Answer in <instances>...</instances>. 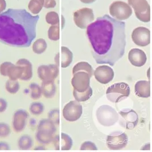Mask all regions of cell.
I'll return each mask as SVG.
<instances>
[{
	"label": "cell",
	"mask_w": 152,
	"mask_h": 152,
	"mask_svg": "<svg viewBox=\"0 0 152 152\" xmlns=\"http://www.w3.org/2000/svg\"><path fill=\"white\" fill-rule=\"evenodd\" d=\"M87 35L97 64L113 66L124 55L126 45L124 22L105 14L90 23Z\"/></svg>",
	"instance_id": "cell-1"
},
{
	"label": "cell",
	"mask_w": 152,
	"mask_h": 152,
	"mask_svg": "<svg viewBox=\"0 0 152 152\" xmlns=\"http://www.w3.org/2000/svg\"><path fill=\"white\" fill-rule=\"evenodd\" d=\"M39 15L25 9H10L0 14V42L17 48H28L36 37Z\"/></svg>",
	"instance_id": "cell-2"
},
{
	"label": "cell",
	"mask_w": 152,
	"mask_h": 152,
	"mask_svg": "<svg viewBox=\"0 0 152 152\" xmlns=\"http://www.w3.org/2000/svg\"><path fill=\"white\" fill-rule=\"evenodd\" d=\"M56 132V125L48 118H43L38 125L35 138L41 144L48 145L53 142Z\"/></svg>",
	"instance_id": "cell-3"
},
{
	"label": "cell",
	"mask_w": 152,
	"mask_h": 152,
	"mask_svg": "<svg viewBox=\"0 0 152 152\" xmlns=\"http://www.w3.org/2000/svg\"><path fill=\"white\" fill-rule=\"evenodd\" d=\"M129 86L124 82L116 83L110 86L106 91L107 99L113 103H118L129 96Z\"/></svg>",
	"instance_id": "cell-4"
},
{
	"label": "cell",
	"mask_w": 152,
	"mask_h": 152,
	"mask_svg": "<svg viewBox=\"0 0 152 152\" xmlns=\"http://www.w3.org/2000/svg\"><path fill=\"white\" fill-rule=\"evenodd\" d=\"M96 115L99 123L104 126H111L118 121V113L109 105L100 106L97 109Z\"/></svg>",
	"instance_id": "cell-5"
},
{
	"label": "cell",
	"mask_w": 152,
	"mask_h": 152,
	"mask_svg": "<svg viewBox=\"0 0 152 152\" xmlns=\"http://www.w3.org/2000/svg\"><path fill=\"white\" fill-rule=\"evenodd\" d=\"M109 11L113 18L119 21L128 20L132 14L131 6L121 1L113 2L110 6Z\"/></svg>",
	"instance_id": "cell-6"
},
{
	"label": "cell",
	"mask_w": 152,
	"mask_h": 152,
	"mask_svg": "<svg viewBox=\"0 0 152 152\" xmlns=\"http://www.w3.org/2000/svg\"><path fill=\"white\" fill-rule=\"evenodd\" d=\"M128 4L134 10L135 15L140 21H151V7L146 0H128Z\"/></svg>",
	"instance_id": "cell-7"
},
{
	"label": "cell",
	"mask_w": 152,
	"mask_h": 152,
	"mask_svg": "<svg viewBox=\"0 0 152 152\" xmlns=\"http://www.w3.org/2000/svg\"><path fill=\"white\" fill-rule=\"evenodd\" d=\"M128 137L126 133L121 131L113 132L110 133L106 139L108 148L112 151L123 149L127 145Z\"/></svg>",
	"instance_id": "cell-8"
},
{
	"label": "cell",
	"mask_w": 152,
	"mask_h": 152,
	"mask_svg": "<svg viewBox=\"0 0 152 152\" xmlns=\"http://www.w3.org/2000/svg\"><path fill=\"white\" fill-rule=\"evenodd\" d=\"M74 21L78 28L82 29L87 28L95 19L92 9L84 7L76 11L73 15Z\"/></svg>",
	"instance_id": "cell-9"
},
{
	"label": "cell",
	"mask_w": 152,
	"mask_h": 152,
	"mask_svg": "<svg viewBox=\"0 0 152 152\" xmlns=\"http://www.w3.org/2000/svg\"><path fill=\"white\" fill-rule=\"evenodd\" d=\"M119 124L125 129L132 130L138 123V116L137 112L132 109H125L118 112Z\"/></svg>",
	"instance_id": "cell-10"
},
{
	"label": "cell",
	"mask_w": 152,
	"mask_h": 152,
	"mask_svg": "<svg viewBox=\"0 0 152 152\" xmlns=\"http://www.w3.org/2000/svg\"><path fill=\"white\" fill-rule=\"evenodd\" d=\"M83 113V107L80 102L76 100L70 101L63 110V116L68 121L74 122L79 120Z\"/></svg>",
	"instance_id": "cell-11"
},
{
	"label": "cell",
	"mask_w": 152,
	"mask_h": 152,
	"mask_svg": "<svg viewBox=\"0 0 152 152\" xmlns=\"http://www.w3.org/2000/svg\"><path fill=\"white\" fill-rule=\"evenodd\" d=\"M0 74L2 76H7L9 79L17 80L23 75V68L20 65L5 62L0 65Z\"/></svg>",
	"instance_id": "cell-12"
},
{
	"label": "cell",
	"mask_w": 152,
	"mask_h": 152,
	"mask_svg": "<svg viewBox=\"0 0 152 152\" xmlns=\"http://www.w3.org/2000/svg\"><path fill=\"white\" fill-rule=\"evenodd\" d=\"M71 84L74 90L82 92L90 87V77L88 73L84 71H78L73 74Z\"/></svg>",
	"instance_id": "cell-13"
},
{
	"label": "cell",
	"mask_w": 152,
	"mask_h": 152,
	"mask_svg": "<svg viewBox=\"0 0 152 152\" xmlns=\"http://www.w3.org/2000/svg\"><path fill=\"white\" fill-rule=\"evenodd\" d=\"M132 39L133 42L138 46H146L151 43L150 30L142 26L136 28L132 31Z\"/></svg>",
	"instance_id": "cell-14"
},
{
	"label": "cell",
	"mask_w": 152,
	"mask_h": 152,
	"mask_svg": "<svg viewBox=\"0 0 152 152\" xmlns=\"http://www.w3.org/2000/svg\"><path fill=\"white\" fill-rule=\"evenodd\" d=\"M59 67L56 64L41 65L37 70L38 76L42 81H54L58 76Z\"/></svg>",
	"instance_id": "cell-15"
},
{
	"label": "cell",
	"mask_w": 152,
	"mask_h": 152,
	"mask_svg": "<svg viewBox=\"0 0 152 152\" xmlns=\"http://www.w3.org/2000/svg\"><path fill=\"white\" fill-rule=\"evenodd\" d=\"M114 75L113 69L106 65L99 66L94 72V75L97 81L103 84H108L112 81Z\"/></svg>",
	"instance_id": "cell-16"
},
{
	"label": "cell",
	"mask_w": 152,
	"mask_h": 152,
	"mask_svg": "<svg viewBox=\"0 0 152 152\" xmlns=\"http://www.w3.org/2000/svg\"><path fill=\"white\" fill-rule=\"evenodd\" d=\"M28 116L29 115L26 110L20 109L15 111L12 122L14 131L19 133L25 129Z\"/></svg>",
	"instance_id": "cell-17"
},
{
	"label": "cell",
	"mask_w": 152,
	"mask_h": 152,
	"mask_svg": "<svg viewBox=\"0 0 152 152\" xmlns=\"http://www.w3.org/2000/svg\"><path fill=\"white\" fill-rule=\"evenodd\" d=\"M128 59L132 64L135 67H142L147 61L145 52L139 48H132L128 53Z\"/></svg>",
	"instance_id": "cell-18"
},
{
	"label": "cell",
	"mask_w": 152,
	"mask_h": 152,
	"mask_svg": "<svg viewBox=\"0 0 152 152\" xmlns=\"http://www.w3.org/2000/svg\"><path fill=\"white\" fill-rule=\"evenodd\" d=\"M136 95L142 98H148L151 96V83L149 81L140 80L134 86Z\"/></svg>",
	"instance_id": "cell-19"
},
{
	"label": "cell",
	"mask_w": 152,
	"mask_h": 152,
	"mask_svg": "<svg viewBox=\"0 0 152 152\" xmlns=\"http://www.w3.org/2000/svg\"><path fill=\"white\" fill-rule=\"evenodd\" d=\"M16 64L21 66L23 68V75L20 80H30L33 77V66L31 62L26 59H20L17 62Z\"/></svg>",
	"instance_id": "cell-20"
},
{
	"label": "cell",
	"mask_w": 152,
	"mask_h": 152,
	"mask_svg": "<svg viewBox=\"0 0 152 152\" xmlns=\"http://www.w3.org/2000/svg\"><path fill=\"white\" fill-rule=\"evenodd\" d=\"M42 94L46 98L54 96L56 91L54 81H43L41 84Z\"/></svg>",
	"instance_id": "cell-21"
},
{
	"label": "cell",
	"mask_w": 152,
	"mask_h": 152,
	"mask_svg": "<svg viewBox=\"0 0 152 152\" xmlns=\"http://www.w3.org/2000/svg\"><path fill=\"white\" fill-rule=\"evenodd\" d=\"M62 67L66 68L69 67L72 62L73 54L69 48L67 47H62Z\"/></svg>",
	"instance_id": "cell-22"
},
{
	"label": "cell",
	"mask_w": 152,
	"mask_h": 152,
	"mask_svg": "<svg viewBox=\"0 0 152 152\" xmlns=\"http://www.w3.org/2000/svg\"><path fill=\"white\" fill-rule=\"evenodd\" d=\"M78 71H84L88 74L91 77L94 75L93 69L91 64L86 62H80L76 64L72 69V74H74Z\"/></svg>",
	"instance_id": "cell-23"
},
{
	"label": "cell",
	"mask_w": 152,
	"mask_h": 152,
	"mask_svg": "<svg viewBox=\"0 0 152 152\" xmlns=\"http://www.w3.org/2000/svg\"><path fill=\"white\" fill-rule=\"evenodd\" d=\"M33 145V140L31 137L27 135L22 136L18 141V146L20 149L27 151L31 149Z\"/></svg>",
	"instance_id": "cell-24"
},
{
	"label": "cell",
	"mask_w": 152,
	"mask_h": 152,
	"mask_svg": "<svg viewBox=\"0 0 152 152\" xmlns=\"http://www.w3.org/2000/svg\"><path fill=\"white\" fill-rule=\"evenodd\" d=\"M93 94V91L92 88L90 87L87 90L82 92H77L75 90L73 91V95L75 99L79 102H84L89 100L90 97Z\"/></svg>",
	"instance_id": "cell-25"
},
{
	"label": "cell",
	"mask_w": 152,
	"mask_h": 152,
	"mask_svg": "<svg viewBox=\"0 0 152 152\" xmlns=\"http://www.w3.org/2000/svg\"><path fill=\"white\" fill-rule=\"evenodd\" d=\"M44 5V0H30L28 8L32 14H38L41 11Z\"/></svg>",
	"instance_id": "cell-26"
},
{
	"label": "cell",
	"mask_w": 152,
	"mask_h": 152,
	"mask_svg": "<svg viewBox=\"0 0 152 152\" xmlns=\"http://www.w3.org/2000/svg\"><path fill=\"white\" fill-rule=\"evenodd\" d=\"M48 48V45L45 39L39 38L34 42L33 45V50L35 54H41L43 53Z\"/></svg>",
	"instance_id": "cell-27"
},
{
	"label": "cell",
	"mask_w": 152,
	"mask_h": 152,
	"mask_svg": "<svg viewBox=\"0 0 152 152\" xmlns=\"http://www.w3.org/2000/svg\"><path fill=\"white\" fill-rule=\"evenodd\" d=\"M5 88L9 93L11 94H15L20 88V83L17 80L9 79L6 82Z\"/></svg>",
	"instance_id": "cell-28"
},
{
	"label": "cell",
	"mask_w": 152,
	"mask_h": 152,
	"mask_svg": "<svg viewBox=\"0 0 152 152\" xmlns=\"http://www.w3.org/2000/svg\"><path fill=\"white\" fill-rule=\"evenodd\" d=\"M29 88L31 90V97L33 100H38L41 97V87L37 83H31L29 86Z\"/></svg>",
	"instance_id": "cell-29"
},
{
	"label": "cell",
	"mask_w": 152,
	"mask_h": 152,
	"mask_svg": "<svg viewBox=\"0 0 152 152\" xmlns=\"http://www.w3.org/2000/svg\"><path fill=\"white\" fill-rule=\"evenodd\" d=\"M48 38L54 41L59 39V25H51L48 31Z\"/></svg>",
	"instance_id": "cell-30"
},
{
	"label": "cell",
	"mask_w": 152,
	"mask_h": 152,
	"mask_svg": "<svg viewBox=\"0 0 152 152\" xmlns=\"http://www.w3.org/2000/svg\"><path fill=\"white\" fill-rule=\"evenodd\" d=\"M72 146V140L67 134L62 133V150L69 151Z\"/></svg>",
	"instance_id": "cell-31"
},
{
	"label": "cell",
	"mask_w": 152,
	"mask_h": 152,
	"mask_svg": "<svg viewBox=\"0 0 152 152\" xmlns=\"http://www.w3.org/2000/svg\"><path fill=\"white\" fill-rule=\"evenodd\" d=\"M29 110L33 115L38 116L43 112L45 110V107L44 105L41 103L35 102L30 105Z\"/></svg>",
	"instance_id": "cell-32"
},
{
	"label": "cell",
	"mask_w": 152,
	"mask_h": 152,
	"mask_svg": "<svg viewBox=\"0 0 152 152\" xmlns=\"http://www.w3.org/2000/svg\"><path fill=\"white\" fill-rule=\"evenodd\" d=\"M46 21L51 25H59V18L58 14L56 12H50L46 15Z\"/></svg>",
	"instance_id": "cell-33"
},
{
	"label": "cell",
	"mask_w": 152,
	"mask_h": 152,
	"mask_svg": "<svg viewBox=\"0 0 152 152\" xmlns=\"http://www.w3.org/2000/svg\"><path fill=\"white\" fill-rule=\"evenodd\" d=\"M11 129L9 125L5 123H0V137L5 138L10 135Z\"/></svg>",
	"instance_id": "cell-34"
},
{
	"label": "cell",
	"mask_w": 152,
	"mask_h": 152,
	"mask_svg": "<svg viewBox=\"0 0 152 152\" xmlns=\"http://www.w3.org/2000/svg\"><path fill=\"white\" fill-rule=\"evenodd\" d=\"M48 119L54 124H59V110H53L48 113Z\"/></svg>",
	"instance_id": "cell-35"
},
{
	"label": "cell",
	"mask_w": 152,
	"mask_h": 152,
	"mask_svg": "<svg viewBox=\"0 0 152 152\" xmlns=\"http://www.w3.org/2000/svg\"><path fill=\"white\" fill-rule=\"evenodd\" d=\"M80 150L82 151H97V148L96 145L91 141H86L83 142L81 145Z\"/></svg>",
	"instance_id": "cell-36"
},
{
	"label": "cell",
	"mask_w": 152,
	"mask_h": 152,
	"mask_svg": "<svg viewBox=\"0 0 152 152\" xmlns=\"http://www.w3.org/2000/svg\"><path fill=\"white\" fill-rule=\"evenodd\" d=\"M56 0H44L43 7L46 9L54 8L56 7Z\"/></svg>",
	"instance_id": "cell-37"
},
{
	"label": "cell",
	"mask_w": 152,
	"mask_h": 152,
	"mask_svg": "<svg viewBox=\"0 0 152 152\" xmlns=\"http://www.w3.org/2000/svg\"><path fill=\"white\" fill-rule=\"evenodd\" d=\"M7 107V102L5 99L0 98V113H2L6 111Z\"/></svg>",
	"instance_id": "cell-38"
},
{
	"label": "cell",
	"mask_w": 152,
	"mask_h": 152,
	"mask_svg": "<svg viewBox=\"0 0 152 152\" xmlns=\"http://www.w3.org/2000/svg\"><path fill=\"white\" fill-rule=\"evenodd\" d=\"M10 146L5 142H0V151H9L10 150Z\"/></svg>",
	"instance_id": "cell-39"
},
{
	"label": "cell",
	"mask_w": 152,
	"mask_h": 152,
	"mask_svg": "<svg viewBox=\"0 0 152 152\" xmlns=\"http://www.w3.org/2000/svg\"><path fill=\"white\" fill-rule=\"evenodd\" d=\"M7 7V2L5 0H0V14L5 10Z\"/></svg>",
	"instance_id": "cell-40"
},
{
	"label": "cell",
	"mask_w": 152,
	"mask_h": 152,
	"mask_svg": "<svg viewBox=\"0 0 152 152\" xmlns=\"http://www.w3.org/2000/svg\"><path fill=\"white\" fill-rule=\"evenodd\" d=\"M82 2H83L84 4H92L94 2H95L96 0H80Z\"/></svg>",
	"instance_id": "cell-41"
}]
</instances>
